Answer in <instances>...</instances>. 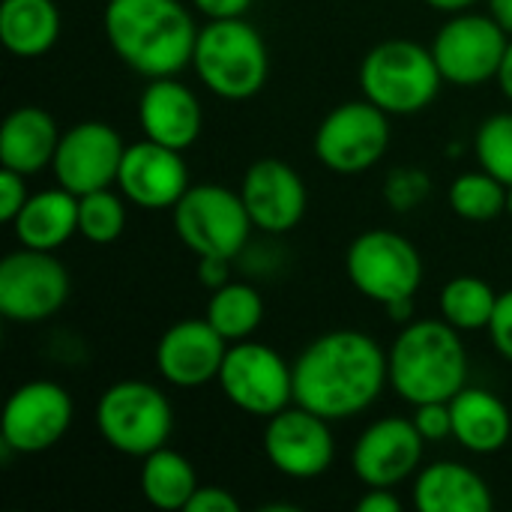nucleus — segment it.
Returning <instances> with one entry per match:
<instances>
[{"label": "nucleus", "mask_w": 512, "mask_h": 512, "mask_svg": "<svg viewBox=\"0 0 512 512\" xmlns=\"http://www.w3.org/2000/svg\"><path fill=\"white\" fill-rule=\"evenodd\" d=\"M384 312L390 315V321H396V324H408V321H414V297L396 300V303L384 306Z\"/></svg>", "instance_id": "nucleus-40"}, {"label": "nucleus", "mask_w": 512, "mask_h": 512, "mask_svg": "<svg viewBox=\"0 0 512 512\" xmlns=\"http://www.w3.org/2000/svg\"><path fill=\"white\" fill-rule=\"evenodd\" d=\"M453 411V441L474 453L492 456L510 444L512 414L507 402L486 387H462L450 399Z\"/></svg>", "instance_id": "nucleus-21"}, {"label": "nucleus", "mask_w": 512, "mask_h": 512, "mask_svg": "<svg viewBox=\"0 0 512 512\" xmlns=\"http://www.w3.org/2000/svg\"><path fill=\"white\" fill-rule=\"evenodd\" d=\"M138 126L144 138L174 150H189L204 129V111L195 90L177 75L150 78L138 96Z\"/></svg>", "instance_id": "nucleus-20"}, {"label": "nucleus", "mask_w": 512, "mask_h": 512, "mask_svg": "<svg viewBox=\"0 0 512 512\" xmlns=\"http://www.w3.org/2000/svg\"><path fill=\"white\" fill-rule=\"evenodd\" d=\"M333 423L321 414L288 405L264 426V456L288 480H318L333 468L336 438Z\"/></svg>", "instance_id": "nucleus-14"}, {"label": "nucleus", "mask_w": 512, "mask_h": 512, "mask_svg": "<svg viewBox=\"0 0 512 512\" xmlns=\"http://www.w3.org/2000/svg\"><path fill=\"white\" fill-rule=\"evenodd\" d=\"M498 306V291L480 279V276H453L438 297V309L441 318L456 327L459 333H477V330H489L492 315Z\"/></svg>", "instance_id": "nucleus-28"}, {"label": "nucleus", "mask_w": 512, "mask_h": 512, "mask_svg": "<svg viewBox=\"0 0 512 512\" xmlns=\"http://www.w3.org/2000/svg\"><path fill=\"white\" fill-rule=\"evenodd\" d=\"M294 366V402L342 423L369 411L390 387L387 351L363 330H330L312 339Z\"/></svg>", "instance_id": "nucleus-1"}, {"label": "nucleus", "mask_w": 512, "mask_h": 512, "mask_svg": "<svg viewBox=\"0 0 512 512\" xmlns=\"http://www.w3.org/2000/svg\"><path fill=\"white\" fill-rule=\"evenodd\" d=\"M72 282L54 252H9L0 261V315L15 324H42L69 300Z\"/></svg>", "instance_id": "nucleus-12"}, {"label": "nucleus", "mask_w": 512, "mask_h": 512, "mask_svg": "<svg viewBox=\"0 0 512 512\" xmlns=\"http://www.w3.org/2000/svg\"><path fill=\"white\" fill-rule=\"evenodd\" d=\"M486 333H489L492 348L512 363V288L498 294V306H495V315H492V324Z\"/></svg>", "instance_id": "nucleus-35"}, {"label": "nucleus", "mask_w": 512, "mask_h": 512, "mask_svg": "<svg viewBox=\"0 0 512 512\" xmlns=\"http://www.w3.org/2000/svg\"><path fill=\"white\" fill-rule=\"evenodd\" d=\"M117 186L132 207L156 213V210H174V204L186 195L192 180L183 150L144 138L126 144Z\"/></svg>", "instance_id": "nucleus-17"}, {"label": "nucleus", "mask_w": 512, "mask_h": 512, "mask_svg": "<svg viewBox=\"0 0 512 512\" xmlns=\"http://www.w3.org/2000/svg\"><path fill=\"white\" fill-rule=\"evenodd\" d=\"M495 81H498L501 93L512 102V36L510 45H507V54H504V60H501V69H498V75H495Z\"/></svg>", "instance_id": "nucleus-41"}, {"label": "nucleus", "mask_w": 512, "mask_h": 512, "mask_svg": "<svg viewBox=\"0 0 512 512\" xmlns=\"http://www.w3.org/2000/svg\"><path fill=\"white\" fill-rule=\"evenodd\" d=\"M429 192H432V177L423 168L402 165V168H393L384 180V198L396 213L417 210L429 198Z\"/></svg>", "instance_id": "nucleus-32"}, {"label": "nucleus", "mask_w": 512, "mask_h": 512, "mask_svg": "<svg viewBox=\"0 0 512 512\" xmlns=\"http://www.w3.org/2000/svg\"><path fill=\"white\" fill-rule=\"evenodd\" d=\"M426 6H432V9H438V12H444V15H456V12H468V9H474L480 0H423Z\"/></svg>", "instance_id": "nucleus-42"}, {"label": "nucleus", "mask_w": 512, "mask_h": 512, "mask_svg": "<svg viewBox=\"0 0 512 512\" xmlns=\"http://www.w3.org/2000/svg\"><path fill=\"white\" fill-rule=\"evenodd\" d=\"M444 75L432 48L411 39H384L360 63V90L390 117L426 111L441 93Z\"/></svg>", "instance_id": "nucleus-5"}, {"label": "nucleus", "mask_w": 512, "mask_h": 512, "mask_svg": "<svg viewBox=\"0 0 512 512\" xmlns=\"http://www.w3.org/2000/svg\"><path fill=\"white\" fill-rule=\"evenodd\" d=\"M507 216L512 219V186H507Z\"/></svg>", "instance_id": "nucleus-44"}, {"label": "nucleus", "mask_w": 512, "mask_h": 512, "mask_svg": "<svg viewBox=\"0 0 512 512\" xmlns=\"http://www.w3.org/2000/svg\"><path fill=\"white\" fill-rule=\"evenodd\" d=\"M72 417L75 405L66 387L48 378H36L9 393L0 417V441L12 453L39 456L66 438Z\"/></svg>", "instance_id": "nucleus-13"}, {"label": "nucleus", "mask_w": 512, "mask_h": 512, "mask_svg": "<svg viewBox=\"0 0 512 512\" xmlns=\"http://www.w3.org/2000/svg\"><path fill=\"white\" fill-rule=\"evenodd\" d=\"M216 384L222 396L249 417L270 420L294 405V366H288L276 348L255 339L228 345Z\"/></svg>", "instance_id": "nucleus-9"}, {"label": "nucleus", "mask_w": 512, "mask_h": 512, "mask_svg": "<svg viewBox=\"0 0 512 512\" xmlns=\"http://www.w3.org/2000/svg\"><path fill=\"white\" fill-rule=\"evenodd\" d=\"M126 204L129 201L111 192V186L78 195V234L96 246L114 243L126 228Z\"/></svg>", "instance_id": "nucleus-30"}, {"label": "nucleus", "mask_w": 512, "mask_h": 512, "mask_svg": "<svg viewBox=\"0 0 512 512\" xmlns=\"http://www.w3.org/2000/svg\"><path fill=\"white\" fill-rule=\"evenodd\" d=\"M126 144L111 123L81 120L60 135L51 171L72 195H87L117 183Z\"/></svg>", "instance_id": "nucleus-15"}, {"label": "nucleus", "mask_w": 512, "mask_h": 512, "mask_svg": "<svg viewBox=\"0 0 512 512\" xmlns=\"http://www.w3.org/2000/svg\"><path fill=\"white\" fill-rule=\"evenodd\" d=\"M12 231L27 249L57 252L78 234V195L60 183L54 189L30 192L27 204L12 219Z\"/></svg>", "instance_id": "nucleus-24"}, {"label": "nucleus", "mask_w": 512, "mask_h": 512, "mask_svg": "<svg viewBox=\"0 0 512 512\" xmlns=\"http://www.w3.org/2000/svg\"><path fill=\"white\" fill-rule=\"evenodd\" d=\"M180 243L195 258H240L255 225L240 192L219 183H192L171 210Z\"/></svg>", "instance_id": "nucleus-7"}, {"label": "nucleus", "mask_w": 512, "mask_h": 512, "mask_svg": "<svg viewBox=\"0 0 512 512\" xmlns=\"http://www.w3.org/2000/svg\"><path fill=\"white\" fill-rule=\"evenodd\" d=\"M414 426L423 435L426 444H441L453 438V411L450 402H426L414 405Z\"/></svg>", "instance_id": "nucleus-33"}, {"label": "nucleus", "mask_w": 512, "mask_h": 512, "mask_svg": "<svg viewBox=\"0 0 512 512\" xmlns=\"http://www.w3.org/2000/svg\"><path fill=\"white\" fill-rule=\"evenodd\" d=\"M60 135L57 120L42 105H18L0 129V168L27 177L51 168Z\"/></svg>", "instance_id": "nucleus-23"}, {"label": "nucleus", "mask_w": 512, "mask_h": 512, "mask_svg": "<svg viewBox=\"0 0 512 512\" xmlns=\"http://www.w3.org/2000/svg\"><path fill=\"white\" fill-rule=\"evenodd\" d=\"M228 345L207 318H183L156 342V372L180 390L204 387L219 378Z\"/></svg>", "instance_id": "nucleus-19"}, {"label": "nucleus", "mask_w": 512, "mask_h": 512, "mask_svg": "<svg viewBox=\"0 0 512 512\" xmlns=\"http://www.w3.org/2000/svg\"><path fill=\"white\" fill-rule=\"evenodd\" d=\"M450 210L468 222H492L507 210V186L489 171H465L450 183Z\"/></svg>", "instance_id": "nucleus-29"}, {"label": "nucleus", "mask_w": 512, "mask_h": 512, "mask_svg": "<svg viewBox=\"0 0 512 512\" xmlns=\"http://www.w3.org/2000/svg\"><path fill=\"white\" fill-rule=\"evenodd\" d=\"M426 441L408 417L369 423L351 447V471L366 489H393L417 477Z\"/></svg>", "instance_id": "nucleus-16"}, {"label": "nucleus", "mask_w": 512, "mask_h": 512, "mask_svg": "<svg viewBox=\"0 0 512 512\" xmlns=\"http://www.w3.org/2000/svg\"><path fill=\"white\" fill-rule=\"evenodd\" d=\"M240 198L255 231L270 237L294 231L309 207V192L300 171L282 159H258L246 168Z\"/></svg>", "instance_id": "nucleus-18"}, {"label": "nucleus", "mask_w": 512, "mask_h": 512, "mask_svg": "<svg viewBox=\"0 0 512 512\" xmlns=\"http://www.w3.org/2000/svg\"><path fill=\"white\" fill-rule=\"evenodd\" d=\"M96 432L99 438L123 456L144 459L165 447L174 432V408L168 396L147 381L126 378L111 387L96 402Z\"/></svg>", "instance_id": "nucleus-6"}, {"label": "nucleus", "mask_w": 512, "mask_h": 512, "mask_svg": "<svg viewBox=\"0 0 512 512\" xmlns=\"http://www.w3.org/2000/svg\"><path fill=\"white\" fill-rule=\"evenodd\" d=\"M414 507L420 512H492L495 495L474 468L432 462L414 477Z\"/></svg>", "instance_id": "nucleus-22"}, {"label": "nucleus", "mask_w": 512, "mask_h": 512, "mask_svg": "<svg viewBox=\"0 0 512 512\" xmlns=\"http://www.w3.org/2000/svg\"><path fill=\"white\" fill-rule=\"evenodd\" d=\"M240 501L222 486H198L183 512H237Z\"/></svg>", "instance_id": "nucleus-36"}, {"label": "nucleus", "mask_w": 512, "mask_h": 512, "mask_svg": "<svg viewBox=\"0 0 512 512\" xmlns=\"http://www.w3.org/2000/svg\"><path fill=\"white\" fill-rule=\"evenodd\" d=\"M27 198H30L27 174H18L12 168H0V219L6 225H12V219L27 204Z\"/></svg>", "instance_id": "nucleus-34"}, {"label": "nucleus", "mask_w": 512, "mask_h": 512, "mask_svg": "<svg viewBox=\"0 0 512 512\" xmlns=\"http://www.w3.org/2000/svg\"><path fill=\"white\" fill-rule=\"evenodd\" d=\"M489 12L504 24V30L512 36V0H486Z\"/></svg>", "instance_id": "nucleus-43"}, {"label": "nucleus", "mask_w": 512, "mask_h": 512, "mask_svg": "<svg viewBox=\"0 0 512 512\" xmlns=\"http://www.w3.org/2000/svg\"><path fill=\"white\" fill-rule=\"evenodd\" d=\"M474 156L483 171L512 186V111H498L477 126Z\"/></svg>", "instance_id": "nucleus-31"}, {"label": "nucleus", "mask_w": 512, "mask_h": 512, "mask_svg": "<svg viewBox=\"0 0 512 512\" xmlns=\"http://www.w3.org/2000/svg\"><path fill=\"white\" fill-rule=\"evenodd\" d=\"M63 30V18L54 0H3L0 39L9 54L33 60L48 54Z\"/></svg>", "instance_id": "nucleus-25"}, {"label": "nucleus", "mask_w": 512, "mask_h": 512, "mask_svg": "<svg viewBox=\"0 0 512 512\" xmlns=\"http://www.w3.org/2000/svg\"><path fill=\"white\" fill-rule=\"evenodd\" d=\"M402 501L393 495V489H369L360 501L357 512H399Z\"/></svg>", "instance_id": "nucleus-39"}, {"label": "nucleus", "mask_w": 512, "mask_h": 512, "mask_svg": "<svg viewBox=\"0 0 512 512\" xmlns=\"http://www.w3.org/2000/svg\"><path fill=\"white\" fill-rule=\"evenodd\" d=\"M204 318L219 330L225 342L252 339L264 321V297L249 282H225L222 288L210 291Z\"/></svg>", "instance_id": "nucleus-27"}, {"label": "nucleus", "mask_w": 512, "mask_h": 512, "mask_svg": "<svg viewBox=\"0 0 512 512\" xmlns=\"http://www.w3.org/2000/svg\"><path fill=\"white\" fill-rule=\"evenodd\" d=\"M198 279L207 291L222 288L231 282V261L228 258H198Z\"/></svg>", "instance_id": "nucleus-38"}, {"label": "nucleus", "mask_w": 512, "mask_h": 512, "mask_svg": "<svg viewBox=\"0 0 512 512\" xmlns=\"http://www.w3.org/2000/svg\"><path fill=\"white\" fill-rule=\"evenodd\" d=\"M345 273H348V282L366 300L384 309L420 291L423 258L405 234L372 228L351 240L345 252Z\"/></svg>", "instance_id": "nucleus-8"}, {"label": "nucleus", "mask_w": 512, "mask_h": 512, "mask_svg": "<svg viewBox=\"0 0 512 512\" xmlns=\"http://www.w3.org/2000/svg\"><path fill=\"white\" fill-rule=\"evenodd\" d=\"M390 387L408 405L450 402L468 387V351L462 333L444 318L402 324L387 351Z\"/></svg>", "instance_id": "nucleus-3"}, {"label": "nucleus", "mask_w": 512, "mask_h": 512, "mask_svg": "<svg viewBox=\"0 0 512 512\" xmlns=\"http://www.w3.org/2000/svg\"><path fill=\"white\" fill-rule=\"evenodd\" d=\"M138 483H141V495L150 507L177 512L186 510V504L192 501V495L198 489V474L183 453H177L165 444L141 459Z\"/></svg>", "instance_id": "nucleus-26"}, {"label": "nucleus", "mask_w": 512, "mask_h": 512, "mask_svg": "<svg viewBox=\"0 0 512 512\" xmlns=\"http://www.w3.org/2000/svg\"><path fill=\"white\" fill-rule=\"evenodd\" d=\"M102 27L120 63L147 81L192 66L201 30L180 0H108Z\"/></svg>", "instance_id": "nucleus-2"}, {"label": "nucleus", "mask_w": 512, "mask_h": 512, "mask_svg": "<svg viewBox=\"0 0 512 512\" xmlns=\"http://www.w3.org/2000/svg\"><path fill=\"white\" fill-rule=\"evenodd\" d=\"M510 33L489 12H456L435 33L432 54L444 75V84L456 87H480L495 81L501 60L507 54Z\"/></svg>", "instance_id": "nucleus-10"}, {"label": "nucleus", "mask_w": 512, "mask_h": 512, "mask_svg": "<svg viewBox=\"0 0 512 512\" xmlns=\"http://www.w3.org/2000/svg\"><path fill=\"white\" fill-rule=\"evenodd\" d=\"M192 69L213 96L243 102L264 90L270 75V51L246 15L207 18V24L198 30Z\"/></svg>", "instance_id": "nucleus-4"}, {"label": "nucleus", "mask_w": 512, "mask_h": 512, "mask_svg": "<svg viewBox=\"0 0 512 512\" xmlns=\"http://www.w3.org/2000/svg\"><path fill=\"white\" fill-rule=\"evenodd\" d=\"M255 0H192L204 18H243Z\"/></svg>", "instance_id": "nucleus-37"}, {"label": "nucleus", "mask_w": 512, "mask_h": 512, "mask_svg": "<svg viewBox=\"0 0 512 512\" xmlns=\"http://www.w3.org/2000/svg\"><path fill=\"white\" fill-rule=\"evenodd\" d=\"M390 114L375 102L351 99L336 105L315 129V156L333 174H363L375 168L390 147Z\"/></svg>", "instance_id": "nucleus-11"}]
</instances>
